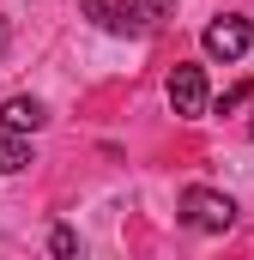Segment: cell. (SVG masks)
Here are the masks:
<instances>
[{
    "mask_svg": "<svg viewBox=\"0 0 254 260\" xmlns=\"http://www.w3.org/2000/svg\"><path fill=\"white\" fill-rule=\"evenodd\" d=\"M0 121H6L12 133H37L43 121H49V109H43L37 97H6V103H0Z\"/></svg>",
    "mask_w": 254,
    "mask_h": 260,
    "instance_id": "obj_5",
    "label": "cell"
},
{
    "mask_svg": "<svg viewBox=\"0 0 254 260\" xmlns=\"http://www.w3.org/2000/svg\"><path fill=\"white\" fill-rule=\"evenodd\" d=\"M85 18H91L97 30H109V37H139V30L151 24V12H145L139 0H85Z\"/></svg>",
    "mask_w": 254,
    "mask_h": 260,
    "instance_id": "obj_2",
    "label": "cell"
},
{
    "mask_svg": "<svg viewBox=\"0 0 254 260\" xmlns=\"http://www.w3.org/2000/svg\"><path fill=\"white\" fill-rule=\"evenodd\" d=\"M182 224L200 230V236H224V230L236 224V200L218 194V188H188V194H182Z\"/></svg>",
    "mask_w": 254,
    "mask_h": 260,
    "instance_id": "obj_1",
    "label": "cell"
},
{
    "mask_svg": "<svg viewBox=\"0 0 254 260\" xmlns=\"http://www.w3.org/2000/svg\"><path fill=\"white\" fill-rule=\"evenodd\" d=\"M145 12H151V18H170V12H176V0H145Z\"/></svg>",
    "mask_w": 254,
    "mask_h": 260,
    "instance_id": "obj_9",
    "label": "cell"
},
{
    "mask_svg": "<svg viewBox=\"0 0 254 260\" xmlns=\"http://www.w3.org/2000/svg\"><path fill=\"white\" fill-rule=\"evenodd\" d=\"M254 103V79L248 85H236V91H224V97H218V115H236V109H248Z\"/></svg>",
    "mask_w": 254,
    "mask_h": 260,
    "instance_id": "obj_7",
    "label": "cell"
},
{
    "mask_svg": "<svg viewBox=\"0 0 254 260\" xmlns=\"http://www.w3.org/2000/svg\"><path fill=\"white\" fill-rule=\"evenodd\" d=\"M206 55L212 61H242L248 55V43H254V30H248V18H236V12H224V18H212L206 24Z\"/></svg>",
    "mask_w": 254,
    "mask_h": 260,
    "instance_id": "obj_3",
    "label": "cell"
},
{
    "mask_svg": "<svg viewBox=\"0 0 254 260\" xmlns=\"http://www.w3.org/2000/svg\"><path fill=\"white\" fill-rule=\"evenodd\" d=\"M49 248H55V254H79V236H73V230H55V236H49Z\"/></svg>",
    "mask_w": 254,
    "mask_h": 260,
    "instance_id": "obj_8",
    "label": "cell"
},
{
    "mask_svg": "<svg viewBox=\"0 0 254 260\" xmlns=\"http://www.w3.org/2000/svg\"><path fill=\"white\" fill-rule=\"evenodd\" d=\"M0 43H6V24H0Z\"/></svg>",
    "mask_w": 254,
    "mask_h": 260,
    "instance_id": "obj_10",
    "label": "cell"
},
{
    "mask_svg": "<svg viewBox=\"0 0 254 260\" xmlns=\"http://www.w3.org/2000/svg\"><path fill=\"white\" fill-rule=\"evenodd\" d=\"M170 109L188 115V121H200V115L212 109V97H206V73H200L194 61H182L176 73H170Z\"/></svg>",
    "mask_w": 254,
    "mask_h": 260,
    "instance_id": "obj_4",
    "label": "cell"
},
{
    "mask_svg": "<svg viewBox=\"0 0 254 260\" xmlns=\"http://www.w3.org/2000/svg\"><path fill=\"white\" fill-rule=\"evenodd\" d=\"M24 164H30V139L6 127V133H0V176H18Z\"/></svg>",
    "mask_w": 254,
    "mask_h": 260,
    "instance_id": "obj_6",
    "label": "cell"
}]
</instances>
